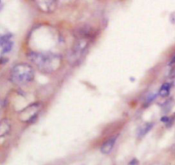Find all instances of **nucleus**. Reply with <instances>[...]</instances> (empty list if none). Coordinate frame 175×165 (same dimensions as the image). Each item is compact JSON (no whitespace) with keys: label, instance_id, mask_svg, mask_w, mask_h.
I'll return each mask as SVG.
<instances>
[{"label":"nucleus","instance_id":"5","mask_svg":"<svg viewBox=\"0 0 175 165\" xmlns=\"http://www.w3.org/2000/svg\"><path fill=\"white\" fill-rule=\"evenodd\" d=\"M38 7L44 12H52L56 9V1H37Z\"/></svg>","mask_w":175,"mask_h":165},{"label":"nucleus","instance_id":"12","mask_svg":"<svg viewBox=\"0 0 175 165\" xmlns=\"http://www.w3.org/2000/svg\"><path fill=\"white\" fill-rule=\"evenodd\" d=\"M155 96H156V95H151V96H149V97L147 98V101H146V103H147V104H149V103H151V102L155 99Z\"/></svg>","mask_w":175,"mask_h":165},{"label":"nucleus","instance_id":"1","mask_svg":"<svg viewBox=\"0 0 175 165\" xmlns=\"http://www.w3.org/2000/svg\"><path fill=\"white\" fill-rule=\"evenodd\" d=\"M28 58L40 70L44 73L56 71L61 64V58L48 52L31 51L27 54Z\"/></svg>","mask_w":175,"mask_h":165},{"label":"nucleus","instance_id":"11","mask_svg":"<svg viewBox=\"0 0 175 165\" xmlns=\"http://www.w3.org/2000/svg\"><path fill=\"white\" fill-rule=\"evenodd\" d=\"M139 162L137 158H133V160L129 163V165H139Z\"/></svg>","mask_w":175,"mask_h":165},{"label":"nucleus","instance_id":"4","mask_svg":"<svg viewBox=\"0 0 175 165\" xmlns=\"http://www.w3.org/2000/svg\"><path fill=\"white\" fill-rule=\"evenodd\" d=\"M11 34H6V35L1 36L0 39V44L2 47V54H6L9 53L13 46V42L10 40L11 39Z\"/></svg>","mask_w":175,"mask_h":165},{"label":"nucleus","instance_id":"7","mask_svg":"<svg viewBox=\"0 0 175 165\" xmlns=\"http://www.w3.org/2000/svg\"><path fill=\"white\" fill-rule=\"evenodd\" d=\"M10 130V122L8 119H3L0 122V136L4 137L9 134Z\"/></svg>","mask_w":175,"mask_h":165},{"label":"nucleus","instance_id":"14","mask_svg":"<svg viewBox=\"0 0 175 165\" xmlns=\"http://www.w3.org/2000/svg\"><path fill=\"white\" fill-rule=\"evenodd\" d=\"M175 64V55L172 58V60L170 61V63H169V65H172V64Z\"/></svg>","mask_w":175,"mask_h":165},{"label":"nucleus","instance_id":"8","mask_svg":"<svg viewBox=\"0 0 175 165\" xmlns=\"http://www.w3.org/2000/svg\"><path fill=\"white\" fill-rule=\"evenodd\" d=\"M153 126H154V123L153 122H149V123H146V124L143 125L139 128V132H138V137L139 139H141L142 137L144 136L148 132L153 128Z\"/></svg>","mask_w":175,"mask_h":165},{"label":"nucleus","instance_id":"15","mask_svg":"<svg viewBox=\"0 0 175 165\" xmlns=\"http://www.w3.org/2000/svg\"><path fill=\"white\" fill-rule=\"evenodd\" d=\"M174 76H175V73H174Z\"/></svg>","mask_w":175,"mask_h":165},{"label":"nucleus","instance_id":"6","mask_svg":"<svg viewBox=\"0 0 175 165\" xmlns=\"http://www.w3.org/2000/svg\"><path fill=\"white\" fill-rule=\"evenodd\" d=\"M116 141V137H113L111 139H108L105 143L103 144V145L101 146V152L104 154H109L110 153L112 149L114 148V145Z\"/></svg>","mask_w":175,"mask_h":165},{"label":"nucleus","instance_id":"10","mask_svg":"<svg viewBox=\"0 0 175 165\" xmlns=\"http://www.w3.org/2000/svg\"><path fill=\"white\" fill-rule=\"evenodd\" d=\"M172 107H173V99H169L168 101H167V102L165 103L164 106H163L164 110H166V112H168L170 109H172Z\"/></svg>","mask_w":175,"mask_h":165},{"label":"nucleus","instance_id":"2","mask_svg":"<svg viewBox=\"0 0 175 165\" xmlns=\"http://www.w3.org/2000/svg\"><path fill=\"white\" fill-rule=\"evenodd\" d=\"M34 69L28 64L15 65L10 71V80L15 84H27L34 79Z\"/></svg>","mask_w":175,"mask_h":165},{"label":"nucleus","instance_id":"13","mask_svg":"<svg viewBox=\"0 0 175 165\" xmlns=\"http://www.w3.org/2000/svg\"><path fill=\"white\" fill-rule=\"evenodd\" d=\"M161 121L163 122H168V121H169V118L167 117V116H163V117L161 119Z\"/></svg>","mask_w":175,"mask_h":165},{"label":"nucleus","instance_id":"3","mask_svg":"<svg viewBox=\"0 0 175 165\" xmlns=\"http://www.w3.org/2000/svg\"><path fill=\"white\" fill-rule=\"evenodd\" d=\"M89 45V40L87 38H80L74 44L69 55V62L71 64H77L84 55Z\"/></svg>","mask_w":175,"mask_h":165},{"label":"nucleus","instance_id":"9","mask_svg":"<svg viewBox=\"0 0 175 165\" xmlns=\"http://www.w3.org/2000/svg\"><path fill=\"white\" fill-rule=\"evenodd\" d=\"M171 87H172V85L170 83H164L159 90V95L163 98L168 96L170 93Z\"/></svg>","mask_w":175,"mask_h":165}]
</instances>
